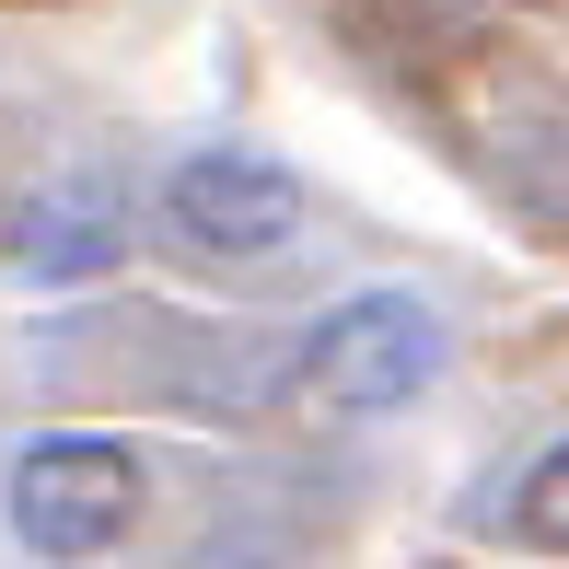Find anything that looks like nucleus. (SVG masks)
I'll use <instances>...</instances> for the list:
<instances>
[{"mask_svg": "<svg viewBox=\"0 0 569 569\" xmlns=\"http://www.w3.org/2000/svg\"><path fill=\"white\" fill-rule=\"evenodd\" d=\"M12 535L36 558H106L128 523H140V453L106 442V430H47V442L12 453Z\"/></svg>", "mask_w": 569, "mask_h": 569, "instance_id": "nucleus-1", "label": "nucleus"}, {"mask_svg": "<svg viewBox=\"0 0 569 569\" xmlns=\"http://www.w3.org/2000/svg\"><path fill=\"white\" fill-rule=\"evenodd\" d=\"M430 372H442V326L419 315L407 291H360L349 315L315 326L302 349V383H315L338 419H383V407H419Z\"/></svg>", "mask_w": 569, "mask_h": 569, "instance_id": "nucleus-2", "label": "nucleus"}, {"mask_svg": "<svg viewBox=\"0 0 569 569\" xmlns=\"http://www.w3.org/2000/svg\"><path fill=\"white\" fill-rule=\"evenodd\" d=\"M163 232L198 256V268H256L302 232V187L256 151H187L163 174Z\"/></svg>", "mask_w": 569, "mask_h": 569, "instance_id": "nucleus-3", "label": "nucleus"}, {"mask_svg": "<svg viewBox=\"0 0 569 569\" xmlns=\"http://www.w3.org/2000/svg\"><path fill=\"white\" fill-rule=\"evenodd\" d=\"M117 244H128V221H117L106 187H47L36 221H23V268L36 279H106Z\"/></svg>", "mask_w": 569, "mask_h": 569, "instance_id": "nucleus-4", "label": "nucleus"}, {"mask_svg": "<svg viewBox=\"0 0 569 569\" xmlns=\"http://www.w3.org/2000/svg\"><path fill=\"white\" fill-rule=\"evenodd\" d=\"M511 535H523V547H547V558H558V535H569V453H558V442L535 453L523 500H511Z\"/></svg>", "mask_w": 569, "mask_h": 569, "instance_id": "nucleus-5", "label": "nucleus"}]
</instances>
